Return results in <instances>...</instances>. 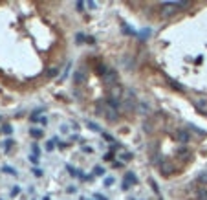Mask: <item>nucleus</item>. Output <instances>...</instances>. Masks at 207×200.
Instances as JSON below:
<instances>
[{
	"instance_id": "f257e3e1",
	"label": "nucleus",
	"mask_w": 207,
	"mask_h": 200,
	"mask_svg": "<svg viewBox=\"0 0 207 200\" xmlns=\"http://www.w3.org/2000/svg\"><path fill=\"white\" fill-rule=\"evenodd\" d=\"M121 101H123V108H125V110H134V108L139 105L138 99H136V94L130 92V90H125V92H123Z\"/></svg>"
},
{
	"instance_id": "f03ea898",
	"label": "nucleus",
	"mask_w": 207,
	"mask_h": 200,
	"mask_svg": "<svg viewBox=\"0 0 207 200\" xmlns=\"http://www.w3.org/2000/svg\"><path fill=\"white\" fill-rule=\"evenodd\" d=\"M176 11H178V7H176V4H174V2H163V4H161V9H160L161 17H165V18L172 17Z\"/></svg>"
},
{
	"instance_id": "7ed1b4c3",
	"label": "nucleus",
	"mask_w": 207,
	"mask_h": 200,
	"mask_svg": "<svg viewBox=\"0 0 207 200\" xmlns=\"http://www.w3.org/2000/svg\"><path fill=\"white\" fill-rule=\"evenodd\" d=\"M117 79H119V75H117V72H116V70H108V72L103 75V83H105L108 88L116 86V85H117Z\"/></svg>"
},
{
	"instance_id": "20e7f679",
	"label": "nucleus",
	"mask_w": 207,
	"mask_h": 200,
	"mask_svg": "<svg viewBox=\"0 0 207 200\" xmlns=\"http://www.w3.org/2000/svg\"><path fill=\"white\" fill-rule=\"evenodd\" d=\"M86 72H84V68H77L75 72H73V83L75 85H84L86 83Z\"/></svg>"
},
{
	"instance_id": "39448f33",
	"label": "nucleus",
	"mask_w": 207,
	"mask_h": 200,
	"mask_svg": "<svg viewBox=\"0 0 207 200\" xmlns=\"http://www.w3.org/2000/svg\"><path fill=\"white\" fill-rule=\"evenodd\" d=\"M110 123H114V121H117L119 119V112L117 110H114L112 107H108V105H105V114H103Z\"/></svg>"
},
{
	"instance_id": "423d86ee",
	"label": "nucleus",
	"mask_w": 207,
	"mask_h": 200,
	"mask_svg": "<svg viewBox=\"0 0 207 200\" xmlns=\"http://www.w3.org/2000/svg\"><path fill=\"white\" fill-rule=\"evenodd\" d=\"M176 140H178L182 145H185V143L191 142V134H189L185 129H178V130H176Z\"/></svg>"
},
{
	"instance_id": "0eeeda50",
	"label": "nucleus",
	"mask_w": 207,
	"mask_h": 200,
	"mask_svg": "<svg viewBox=\"0 0 207 200\" xmlns=\"http://www.w3.org/2000/svg\"><path fill=\"white\" fill-rule=\"evenodd\" d=\"M123 92H125V88L123 86H119V85H116V86H112L110 88V97H114V99H121L123 97Z\"/></svg>"
},
{
	"instance_id": "6e6552de",
	"label": "nucleus",
	"mask_w": 207,
	"mask_h": 200,
	"mask_svg": "<svg viewBox=\"0 0 207 200\" xmlns=\"http://www.w3.org/2000/svg\"><path fill=\"white\" fill-rule=\"evenodd\" d=\"M136 182H138V178H136L132 173H127V175H125V180H123V186H121V187L127 191V189L130 187V184H136Z\"/></svg>"
},
{
	"instance_id": "1a4fd4ad",
	"label": "nucleus",
	"mask_w": 207,
	"mask_h": 200,
	"mask_svg": "<svg viewBox=\"0 0 207 200\" xmlns=\"http://www.w3.org/2000/svg\"><path fill=\"white\" fill-rule=\"evenodd\" d=\"M160 171H161L165 176H169V175L174 171V165H172V164H169V162L165 160V162H161V164H160Z\"/></svg>"
},
{
	"instance_id": "9d476101",
	"label": "nucleus",
	"mask_w": 207,
	"mask_h": 200,
	"mask_svg": "<svg viewBox=\"0 0 207 200\" xmlns=\"http://www.w3.org/2000/svg\"><path fill=\"white\" fill-rule=\"evenodd\" d=\"M106 105H108V107H112L114 110H119V108H123V103H121V99H114V97H108V99H106Z\"/></svg>"
},
{
	"instance_id": "9b49d317",
	"label": "nucleus",
	"mask_w": 207,
	"mask_h": 200,
	"mask_svg": "<svg viewBox=\"0 0 207 200\" xmlns=\"http://www.w3.org/2000/svg\"><path fill=\"white\" fill-rule=\"evenodd\" d=\"M150 35H152V29H150V28H143V29H141V31L138 33L139 40H147V39H149Z\"/></svg>"
},
{
	"instance_id": "f8f14e48",
	"label": "nucleus",
	"mask_w": 207,
	"mask_h": 200,
	"mask_svg": "<svg viewBox=\"0 0 207 200\" xmlns=\"http://www.w3.org/2000/svg\"><path fill=\"white\" fill-rule=\"evenodd\" d=\"M143 130H145L147 134L154 132V121H152V119H145V121H143Z\"/></svg>"
},
{
	"instance_id": "ddd939ff",
	"label": "nucleus",
	"mask_w": 207,
	"mask_h": 200,
	"mask_svg": "<svg viewBox=\"0 0 207 200\" xmlns=\"http://www.w3.org/2000/svg\"><path fill=\"white\" fill-rule=\"evenodd\" d=\"M138 110H139L141 114H149V110H150V107H149V103H147V101H141V103L138 105Z\"/></svg>"
},
{
	"instance_id": "4468645a",
	"label": "nucleus",
	"mask_w": 207,
	"mask_h": 200,
	"mask_svg": "<svg viewBox=\"0 0 207 200\" xmlns=\"http://www.w3.org/2000/svg\"><path fill=\"white\" fill-rule=\"evenodd\" d=\"M198 182H200L202 186H207V171H204V173L198 175Z\"/></svg>"
},
{
	"instance_id": "2eb2a0df",
	"label": "nucleus",
	"mask_w": 207,
	"mask_h": 200,
	"mask_svg": "<svg viewBox=\"0 0 207 200\" xmlns=\"http://www.w3.org/2000/svg\"><path fill=\"white\" fill-rule=\"evenodd\" d=\"M29 134H31L33 138H40V136H42V130H40V129H29Z\"/></svg>"
},
{
	"instance_id": "dca6fc26",
	"label": "nucleus",
	"mask_w": 207,
	"mask_h": 200,
	"mask_svg": "<svg viewBox=\"0 0 207 200\" xmlns=\"http://www.w3.org/2000/svg\"><path fill=\"white\" fill-rule=\"evenodd\" d=\"M94 175H95V176H103V175H105V169H103L101 165H95V167H94Z\"/></svg>"
},
{
	"instance_id": "f3484780",
	"label": "nucleus",
	"mask_w": 207,
	"mask_h": 200,
	"mask_svg": "<svg viewBox=\"0 0 207 200\" xmlns=\"http://www.w3.org/2000/svg\"><path fill=\"white\" fill-rule=\"evenodd\" d=\"M108 70H110V68H106L105 64H99V66H97V74H99V75H105Z\"/></svg>"
},
{
	"instance_id": "a211bd4d",
	"label": "nucleus",
	"mask_w": 207,
	"mask_h": 200,
	"mask_svg": "<svg viewBox=\"0 0 207 200\" xmlns=\"http://www.w3.org/2000/svg\"><path fill=\"white\" fill-rule=\"evenodd\" d=\"M55 142H57V138H53V140H50L48 143H46V151L50 153V151H53V147H55Z\"/></svg>"
},
{
	"instance_id": "6ab92c4d",
	"label": "nucleus",
	"mask_w": 207,
	"mask_h": 200,
	"mask_svg": "<svg viewBox=\"0 0 207 200\" xmlns=\"http://www.w3.org/2000/svg\"><path fill=\"white\" fill-rule=\"evenodd\" d=\"M84 40H86V37H84L83 33H77V35H75V42H77V44H83Z\"/></svg>"
},
{
	"instance_id": "aec40b11",
	"label": "nucleus",
	"mask_w": 207,
	"mask_h": 200,
	"mask_svg": "<svg viewBox=\"0 0 207 200\" xmlns=\"http://www.w3.org/2000/svg\"><path fill=\"white\" fill-rule=\"evenodd\" d=\"M57 74H59V68H50V70L46 72V75H48V77H55Z\"/></svg>"
},
{
	"instance_id": "412c9836",
	"label": "nucleus",
	"mask_w": 207,
	"mask_h": 200,
	"mask_svg": "<svg viewBox=\"0 0 207 200\" xmlns=\"http://www.w3.org/2000/svg\"><path fill=\"white\" fill-rule=\"evenodd\" d=\"M171 86H172V88H176V90H180V92H185V88H183L180 83H176V81H171Z\"/></svg>"
},
{
	"instance_id": "4be33fe9",
	"label": "nucleus",
	"mask_w": 207,
	"mask_h": 200,
	"mask_svg": "<svg viewBox=\"0 0 207 200\" xmlns=\"http://www.w3.org/2000/svg\"><path fill=\"white\" fill-rule=\"evenodd\" d=\"M86 125H88L92 130H95V132H99V130H101V129H99V125H97V123H94V121H86Z\"/></svg>"
},
{
	"instance_id": "5701e85b",
	"label": "nucleus",
	"mask_w": 207,
	"mask_h": 200,
	"mask_svg": "<svg viewBox=\"0 0 207 200\" xmlns=\"http://www.w3.org/2000/svg\"><path fill=\"white\" fill-rule=\"evenodd\" d=\"M178 154H182L183 158H187V156H189V151H187V149L182 145V147H178Z\"/></svg>"
},
{
	"instance_id": "b1692460",
	"label": "nucleus",
	"mask_w": 207,
	"mask_h": 200,
	"mask_svg": "<svg viewBox=\"0 0 207 200\" xmlns=\"http://www.w3.org/2000/svg\"><path fill=\"white\" fill-rule=\"evenodd\" d=\"M11 145H13V140H11V138H7V140L4 142V151H9V149H11Z\"/></svg>"
},
{
	"instance_id": "393cba45",
	"label": "nucleus",
	"mask_w": 207,
	"mask_h": 200,
	"mask_svg": "<svg viewBox=\"0 0 207 200\" xmlns=\"http://www.w3.org/2000/svg\"><path fill=\"white\" fill-rule=\"evenodd\" d=\"M2 171H4V173H7V175H17V171H15L13 167H7V165H6V167H2Z\"/></svg>"
},
{
	"instance_id": "a878e982",
	"label": "nucleus",
	"mask_w": 207,
	"mask_h": 200,
	"mask_svg": "<svg viewBox=\"0 0 207 200\" xmlns=\"http://www.w3.org/2000/svg\"><path fill=\"white\" fill-rule=\"evenodd\" d=\"M2 132H4V134H11V132H13L11 125H4V127H2Z\"/></svg>"
},
{
	"instance_id": "bb28decb",
	"label": "nucleus",
	"mask_w": 207,
	"mask_h": 200,
	"mask_svg": "<svg viewBox=\"0 0 207 200\" xmlns=\"http://www.w3.org/2000/svg\"><path fill=\"white\" fill-rule=\"evenodd\" d=\"M174 4H176V7H187V6H189V2H187V0H182V2H174Z\"/></svg>"
},
{
	"instance_id": "cd10ccee",
	"label": "nucleus",
	"mask_w": 207,
	"mask_h": 200,
	"mask_svg": "<svg viewBox=\"0 0 207 200\" xmlns=\"http://www.w3.org/2000/svg\"><path fill=\"white\" fill-rule=\"evenodd\" d=\"M84 2H75V7H77V11H84Z\"/></svg>"
},
{
	"instance_id": "c85d7f7f",
	"label": "nucleus",
	"mask_w": 207,
	"mask_h": 200,
	"mask_svg": "<svg viewBox=\"0 0 207 200\" xmlns=\"http://www.w3.org/2000/svg\"><path fill=\"white\" fill-rule=\"evenodd\" d=\"M121 158H123V162H130V160H132V154H130V153H125Z\"/></svg>"
},
{
	"instance_id": "c756f323",
	"label": "nucleus",
	"mask_w": 207,
	"mask_h": 200,
	"mask_svg": "<svg viewBox=\"0 0 207 200\" xmlns=\"http://www.w3.org/2000/svg\"><path fill=\"white\" fill-rule=\"evenodd\" d=\"M198 200H207V191H200L198 193Z\"/></svg>"
},
{
	"instance_id": "7c9ffc66",
	"label": "nucleus",
	"mask_w": 207,
	"mask_h": 200,
	"mask_svg": "<svg viewBox=\"0 0 207 200\" xmlns=\"http://www.w3.org/2000/svg\"><path fill=\"white\" fill-rule=\"evenodd\" d=\"M105 160H106V162H112V160H114V153H106V154H105Z\"/></svg>"
},
{
	"instance_id": "2f4dec72",
	"label": "nucleus",
	"mask_w": 207,
	"mask_h": 200,
	"mask_svg": "<svg viewBox=\"0 0 207 200\" xmlns=\"http://www.w3.org/2000/svg\"><path fill=\"white\" fill-rule=\"evenodd\" d=\"M103 138H105L106 142H112V143H114V138H112L110 134H106V132H103Z\"/></svg>"
},
{
	"instance_id": "473e14b6",
	"label": "nucleus",
	"mask_w": 207,
	"mask_h": 200,
	"mask_svg": "<svg viewBox=\"0 0 207 200\" xmlns=\"http://www.w3.org/2000/svg\"><path fill=\"white\" fill-rule=\"evenodd\" d=\"M33 175H35V176H39V178H40V176H42V171H40V169H39V167H35V169H33Z\"/></svg>"
},
{
	"instance_id": "72a5a7b5",
	"label": "nucleus",
	"mask_w": 207,
	"mask_h": 200,
	"mask_svg": "<svg viewBox=\"0 0 207 200\" xmlns=\"http://www.w3.org/2000/svg\"><path fill=\"white\" fill-rule=\"evenodd\" d=\"M83 153H88V154H90V153H94V149H92V147H86V145H83Z\"/></svg>"
},
{
	"instance_id": "f704fd0d",
	"label": "nucleus",
	"mask_w": 207,
	"mask_h": 200,
	"mask_svg": "<svg viewBox=\"0 0 207 200\" xmlns=\"http://www.w3.org/2000/svg\"><path fill=\"white\" fill-rule=\"evenodd\" d=\"M18 193H20V187H13V189H11V195H13V197H17Z\"/></svg>"
},
{
	"instance_id": "c9c22d12",
	"label": "nucleus",
	"mask_w": 207,
	"mask_h": 200,
	"mask_svg": "<svg viewBox=\"0 0 207 200\" xmlns=\"http://www.w3.org/2000/svg\"><path fill=\"white\" fill-rule=\"evenodd\" d=\"M29 160H31L33 164H39V156H35V154H31V156H29Z\"/></svg>"
},
{
	"instance_id": "e433bc0d",
	"label": "nucleus",
	"mask_w": 207,
	"mask_h": 200,
	"mask_svg": "<svg viewBox=\"0 0 207 200\" xmlns=\"http://www.w3.org/2000/svg\"><path fill=\"white\" fill-rule=\"evenodd\" d=\"M112 184H114V178H110V176H108V178L105 180V186H112Z\"/></svg>"
},
{
	"instance_id": "4c0bfd02",
	"label": "nucleus",
	"mask_w": 207,
	"mask_h": 200,
	"mask_svg": "<svg viewBox=\"0 0 207 200\" xmlns=\"http://www.w3.org/2000/svg\"><path fill=\"white\" fill-rule=\"evenodd\" d=\"M86 6H88L90 9H94V7H95V2H92V0H90V2H86Z\"/></svg>"
},
{
	"instance_id": "58836bf2",
	"label": "nucleus",
	"mask_w": 207,
	"mask_h": 200,
	"mask_svg": "<svg viewBox=\"0 0 207 200\" xmlns=\"http://www.w3.org/2000/svg\"><path fill=\"white\" fill-rule=\"evenodd\" d=\"M114 167H123V162H114Z\"/></svg>"
},
{
	"instance_id": "ea45409f",
	"label": "nucleus",
	"mask_w": 207,
	"mask_h": 200,
	"mask_svg": "<svg viewBox=\"0 0 207 200\" xmlns=\"http://www.w3.org/2000/svg\"><path fill=\"white\" fill-rule=\"evenodd\" d=\"M95 198H97V200H108L106 197H101V195H95Z\"/></svg>"
},
{
	"instance_id": "a19ab883",
	"label": "nucleus",
	"mask_w": 207,
	"mask_h": 200,
	"mask_svg": "<svg viewBox=\"0 0 207 200\" xmlns=\"http://www.w3.org/2000/svg\"><path fill=\"white\" fill-rule=\"evenodd\" d=\"M42 200H50V197H44V198H42Z\"/></svg>"
},
{
	"instance_id": "79ce46f5",
	"label": "nucleus",
	"mask_w": 207,
	"mask_h": 200,
	"mask_svg": "<svg viewBox=\"0 0 207 200\" xmlns=\"http://www.w3.org/2000/svg\"><path fill=\"white\" fill-rule=\"evenodd\" d=\"M128 200H134V198H128Z\"/></svg>"
}]
</instances>
